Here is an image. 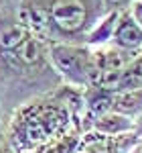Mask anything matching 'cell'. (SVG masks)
<instances>
[{
	"label": "cell",
	"instance_id": "30bf717a",
	"mask_svg": "<svg viewBox=\"0 0 142 153\" xmlns=\"http://www.w3.org/2000/svg\"><path fill=\"white\" fill-rule=\"evenodd\" d=\"M108 12H124L130 10V6L134 4V0H102Z\"/></svg>",
	"mask_w": 142,
	"mask_h": 153
},
{
	"label": "cell",
	"instance_id": "6da1fadb",
	"mask_svg": "<svg viewBox=\"0 0 142 153\" xmlns=\"http://www.w3.org/2000/svg\"><path fill=\"white\" fill-rule=\"evenodd\" d=\"M61 78L49 57V43L39 35H26L12 49L0 51V106L4 120L24 102L53 92Z\"/></svg>",
	"mask_w": 142,
	"mask_h": 153
},
{
	"label": "cell",
	"instance_id": "5bb4252c",
	"mask_svg": "<svg viewBox=\"0 0 142 153\" xmlns=\"http://www.w3.org/2000/svg\"><path fill=\"white\" fill-rule=\"evenodd\" d=\"M140 153H142V143H140Z\"/></svg>",
	"mask_w": 142,
	"mask_h": 153
},
{
	"label": "cell",
	"instance_id": "3957f363",
	"mask_svg": "<svg viewBox=\"0 0 142 153\" xmlns=\"http://www.w3.org/2000/svg\"><path fill=\"white\" fill-rule=\"evenodd\" d=\"M140 141L142 139H138L134 133L108 137L95 131H85L81 135L77 153H130Z\"/></svg>",
	"mask_w": 142,
	"mask_h": 153
},
{
	"label": "cell",
	"instance_id": "9c48e42d",
	"mask_svg": "<svg viewBox=\"0 0 142 153\" xmlns=\"http://www.w3.org/2000/svg\"><path fill=\"white\" fill-rule=\"evenodd\" d=\"M120 12H106L95 27L89 31V35L85 39V45L89 47H100V45H108L110 39H112V33H114V27H116V21H118Z\"/></svg>",
	"mask_w": 142,
	"mask_h": 153
},
{
	"label": "cell",
	"instance_id": "8fae6325",
	"mask_svg": "<svg viewBox=\"0 0 142 153\" xmlns=\"http://www.w3.org/2000/svg\"><path fill=\"white\" fill-rule=\"evenodd\" d=\"M132 133H134L138 139H142V112L134 118V131H132Z\"/></svg>",
	"mask_w": 142,
	"mask_h": 153
},
{
	"label": "cell",
	"instance_id": "ba28073f",
	"mask_svg": "<svg viewBox=\"0 0 142 153\" xmlns=\"http://www.w3.org/2000/svg\"><path fill=\"white\" fill-rule=\"evenodd\" d=\"M132 88H142V49L136 53V57L118 74L114 92L120 90H132Z\"/></svg>",
	"mask_w": 142,
	"mask_h": 153
},
{
	"label": "cell",
	"instance_id": "5b68a950",
	"mask_svg": "<svg viewBox=\"0 0 142 153\" xmlns=\"http://www.w3.org/2000/svg\"><path fill=\"white\" fill-rule=\"evenodd\" d=\"M87 131H95L100 135H108V137H118V135H126L134 131V118L126 117L116 110H108L104 114L91 120Z\"/></svg>",
	"mask_w": 142,
	"mask_h": 153
},
{
	"label": "cell",
	"instance_id": "4fadbf2b",
	"mask_svg": "<svg viewBox=\"0 0 142 153\" xmlns=\"http://www.w3.org/2000/svg\"><path fill=\"white\" fill-rule=\"evenodd\" d=\"M140 143H142V141H140ZM140 143H138V145H136V147H134L130 153H140Z\"/></svg>",
	"mask_w": 142,
	"mask_h": 153
},
{
	"label": "cell",
	"instance_id": "52a82bcc",
	"mask_svg": "<svg viewBox=\"0 0 142 153\" xmlns=\"http://www.w3.org/2000/svg\"><path fill=\"white\" fill-rule=\"evenodd\" d=\"M112 110L122 112V114H126V117L136 118L142 112V88H132V90L114 92Z\"/></svg>",
	"mask_w": 142,
	"mask_h": 153
},
{
	"label": "cell",
	"instance_id": "277c9868",
	"mask_svg": "<svg viewBox=\"0 0 142 153\" xmlns=\"http://www.w3.org/2000/svg\"><path fill=\"white\" fill-rule=\"evenodd\" d=\"M110 43L120 49H126V51H134V53H138L142 49V27L132 16L130 10H124L118 14Z\"/></svg>",
	"mask_w": 142,
	"mask_h": 153
},
{
	"label": "cell",
	"instance_id": "7c38bea8",
	"mask_svg": "<svg viewBox=\"0 0 142 153\" xmlns=\"http://www.w3.org/2000/svg\"><path fill=\"white\" fill-rule=\"evenodd\" d=\"M2 125H4V112H2V106H0V133H2Z\"/></svg>",
	"mask_w": 142,
	"mask_h": 153
},
{
	"label": "cell",
	"instance_id": "8992f818",
	"mask_svg": "<svg viewBox=\"0 0 142 153\" xmlns=\"http://www.w3.org/2000/svg\"><path fill=\"white\" fill-rule=\"evenodd\" d=\"M81 135L83 131L79 127H73L69 133H65V135H61V137L45 143V145H41V147H37L29 153H77Z\"/></svg>",
	"mask_w": 142,
	"mask_h": 153
},
{
	"label": "cell",
	"instance_id": "7a4b0ae2",
	"mask_svg": "<svg viewBox=\"0 0 142 153\" xmlns=\"http://www.w3.org/2000/svg\"><path fill=\"white\" fill-rule=\"evenodd\" d=\"M49 57L65 86L83 90L97 82L94 47L85 43H49Z\"/></svg>",
	"mask_w": 142,
	"mask_h": 153
}]
</instances>
